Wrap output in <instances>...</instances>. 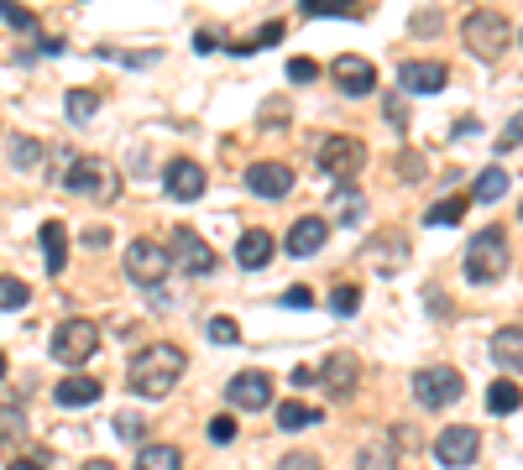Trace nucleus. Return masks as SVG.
I'll return each instance as SVG.
<instances>
[{"mask_svg": "<svg viewBox=\"0 0 523 470\" xmlns=\"http://www.w3.org/2000/svg\"><path fill=\"white\" fill-rule=\"evenodd\" d=\"M330 79L340 94H351V100H361V94H372L377 89V63H367L361 53H340L330 63Z\"/></svg>", "mask_w": 523, "mask_h": 470, "instance_id": "9b49d317", "label": "nucleus"}, {"mask_svg": "<svg viewBox=\"0 0 523 470\" xmlns=\"http://www.w3.org/2000/svg\"><path fill=\"white\" fill-rule=\"evenodd\" d=\"M388 121H393L398 131L408 126V110H403V100H398V94H388Z\"/></svg>", "mask_w": 523, "mask_h": 470, "instance_id": "a18cd8bd", "label": "nucleus"}, {"mask_svg": "<svg viewBox=\"0 0 523 470\" xmlns=\"http://www.w3.org/2000/svg\"><path fill=\"white\" fill-rule=\"evenodd\" d=\"M53 361L58 366H84L89 356L100 350V329L89 324V319H63L58 329H53Z\"/></svg>", "mask_w": 523, "mask_h": 470, "instance_id": "39448f33", "label": "nucleus"}, {"mask_svg": "<svg viewBox=\"0 0 523 470\" xmlns=\"http://www.w3.org/2000/svg\"><path fill=\"white\" fill-rule=\"evenodd\" d=\"M518 403H523L518 382H492V387H487V408H492V413H518Z\"/></svg>", "mask_w": 523, "mask_h": 470, "instance_id": "bb28decb", "label": "nucleus"}, {"mask_svg": "<svg viewBox=\"0 0 523 470\" xmlns=\"http://www.w3.org/2000/svg\"><path fill=\"white\" fill-rule=\"evenodd\" d=\"M445 84H450V68L435 63V58H408L398 68V89L403 94H440Z\"/></svg>", "mask_w": 523, "mask_h": 470, "instance_id": "ddd939ff", "label": "nucleus"}, {"mask_svg": "<svg viewBox=\"0 0 523 470\" xmlns=\"http://www.w3.org/2000/svg\"><path fill=\"white\" fill-rule=\"evenodd\" d=\"M503 272H508V235L497 225L476 230L471 246H466V277L471 282H497Z\"/></svg>", "mask_w": 523, "mask_h": 470, "instance_id": "7ed1b4c3", "label": "nucleus"}, {"mask_svg": "<svg viewBox=\"0 0 523 470\" xmlns=\"http://www.w3.org/2000/svg\"><path fill=\"white\" fill-rule=\"evenodd\" d=\"M325 235H330V220H320V215H304V220H293V225H288L283 246H288V256H314V251L325 246Z\"/></svg>", "mask_w": 523, "mask_h": 470, "instance_id": "f3484780", "label": "nucleus"}, {"mask_svg": "<svg viewBox=\"0 0 523 470\" xmlns=\"http://www.w3.org/2000/svg\"><path fill=\"white\" fill-rule=\"evenodd\" d=\"M476 450H482V434L466 429V423H450V429L435 439V460H440V465H450V470L471 465V460H476Z\"/></svg>", "mask_w": 523, "mask_h": 470, "instance_id": "f8f14e48", "label": "nucleus"}, {"mask_svg": "<svg viewBox=\"0 0 523 470\" xmlns=\"http://www.w3.org/2000/svg\"><path fill=\"white\" fill-rule=\"evenodd\" d=\"M79 470H116V465H110V460H84Z\"/></svg>", "mask_w": 523, "mask_h": 470, "instance_id": "8fccbe9b", "label": "nucleus"}, {"mask_svg": "<svg viewBox=\"0 0 523 470\" xmlns=\"http://www.w3.org/2000/svg\"><path fill=\"white\" fill-rule=\"evenodd\" d=\"M466 204H471L466 194H461V199H440V204H435V209H429V215H424V220H429V225H461V215H466Z\"/></svg>", "mask_w": 523, "mask_h": 470, "instance_id": "c756f323", "label": "nucleus"}, {"mask_svg": "<svg viewBox=\"0 0 523 470\" xmlns=\"http://www.w3.org/2000/svg\"><path fill=\"white\" fill-rule=\"evenodd\" d=\"M225 397H231V408H241V413H262V408H272V376L267 371H236L231 382H225Z\"/></svg>", "mask_w": 523, "mask_h": 470, "instance_id": "9d476101", "label": "nucleus"}, {"mask_svg": "<svg viewBox=\"0 0 523 470\" xmlns=\"http://www.w3.org/2000/svg\"><path fill=\"white\" fill-rule=\"evenodd\" d=\"M518 37H523V32H518Z\"/></svg>", "mask_w": 523, "mask_h": 470, "instance_id": "864d4df0", "label": "nucleus"}, {"mask_svg": "<svg viewBox=\"0 0 523 470\" xmlns=\"http://www.w3.org/2000/svg\"><path fill=\"white\" fill-rule=\"evenodd\" d=\"M325 413L314 408V403H299V397H288V403L278 408V429H288V434H299V429H314Z\"/></svg>", "mask_w": 523, "mask_h": 470, "instance_id": "b1692460", "label": "nucleus"}, {"mask_svg": "<svg viewBox=\"0 0 523 470\" xmlns=\"http://www.w3.org/2000/svg\"><path fill=\"white\" fill-rule=\"evenodd\" d=\"M184 366H189V356L178 345H147L142 356L131 361V371H126V387L136 392V397H168L173 392V382L184 376Z\"/></svg>", "mask_w": 523, "mask_h": 470, "instance_id": "f257e3e1", "label": "nucleus"}, {"mask_svg": "<svg viewBox=\"0 0 523 470\" xmlns=\"http://www.w3.org/2000/svg\"><path fill=\"white\" fill-rule=\"evenodd\" d=\"M204 434H210L215 444H231V439H236V418H231V413H220V418L204 423Z\"/></svg>", "mask_w": 523, "mask_h": 470, "instance_id": "e433bc0d", "label": "nucleus"}, {"mask_svg": "<svg viewBox=\"0 0 523 470\" xmlns=\"http://www.w3.org/2000/svg\"><path fill=\"white\" fill-rule=\"evenodd\" d=\"M361 215H367V199H361L351 183L335 188V220H340V225H361Z\"/></svg>", "mask_w": 523, "mask_h": 470, "instance_id": "a878e982", "label": "nucleus"}, {"mask_svg": "<svg viewBox=\"0 0 523 470\" xmlns=\"http://www.w3.org/2000/svg\"><path fill=\"white\" fill-rule=\"evenodd\" d=\"M100 382H95V376H68V382H58L53 387V397H58V408H89V403H100Z\"/></svg>", "mask_w": 523, "mask_h": 470, "instance_id": "6ab92c4d", "label": "nucleus"}, {"mask_svg": "<svg viewBox=\"0 0 523 470\" xmlns=\"http://www.w3.org/2000/svg\"><path fill=\"white\" fill-rule=\"evenodd\" d=\"M168 267H173V251L157 246V241H147V235L126 246V277L142 282V288H157V282L168 277Z\"/></svg>", "mask_w": 523, "mask_h": 470, "instance_id": "0eeeda50", "label": "nucleus"}, {"mask_svg": "<svg viewBox=\"0 0 523 470\" xmlns=\"http://www.w3.org/2000/svg\"><path fill=\"white\" fill-rule=\"evenodd\" d=\"M236 262H241L246 272H262V267L272 262V235H267V230H246L241 246H236Z\"/></svg>", "mask_w": 523, "mask_h": 470, "instance_id": "412c9836", "label": "nucleus"}, {"mask_svg": "<svg viewBox=\"0 0 523 470\" xmlns=\"http://www.w3.org/2000/svg\"><path fill=\"white\" fill-rule=\"evenodd\" d=\"M518 141H523V110L513 115V121L503 126V136H497V152H513L518 147Z\"/></svg>", "mask_w": 523, "mask_h": 470, "instance_id": "58836bf2", "label": "nucleus"}, {"mask_svg": "<svg viewBox=\"0 0 523 470\" xmlns=\"http://www.w3.org/2000/svg\"><path fill=\"white\" fill-rule=\"evenodd\" d=\"M204 335H210L215 345H236V340H241V324H236L231 314H215L210 324H204Z\"/></svg>", "mask_w": 523, "mask_h": 470, "instance_id": "2f4dec72", "label": "nucleus"}, {"mask_svg": "<svg viewBox=\"0 0 523 470\" xmlns=\"http://www.w3.org/2000/svg\"><path fill=\"white\" fill-rule=\"evenodd\" d=\"M330 309H335L340 319H351V314L361 309V288H356V282H340V288L330 293Z\"/></svg>", "mask_w": 523, "mask_h": 470, "instance_id": "7c9ffc66", "label": "nucleus"}, {"mask_svg": "<svg viewBox=\"0 0 523 470\" xmlns=\"http://www.w3.org/2000/svg\"><path fill=\"white\" fill-rule=\"evenodd\" d=\"M136 470H184V450L178 444H142Z\"/></svg>", "mask_w": 523, "mask_h": 470, "instance_id": "393cba45", "label": "nucleus"}, {"mask_svg": "<svg viewBox=\"0 0 523 470\" xmlns=\"http://www.w3.org/2000/svg\"><path fill=\"white\" fill-rule=\"evenodd\" d=\"M116 434L136 444V439H142V434H147V418H136V413H116Z\"/></svg>", "mask_w": 523, "mask_h": 470, "instance_id": "4c0bfd02", "label": "nucleus"}, {"mask_svg": "<svg viewBox=\"0 0 523 470\" xmlns=\"http://www.w3.org/2000/svg\"><path fill=\"white\" fill-rule=\"evenodd\" d=\"M37 241H42V262H48V272L58 277V272L68 267V235H63V225H58V220H48Z\"/></svg>", "mask_w": 523, "mask_h": 470, "instance_id": "5701e85b", "label": "nucleus"}, {"mask_svg": "<svg viewBox=\"0 0 523 470\" xmlns=\"http://www.w3.org/2000/svg\"><path fill=\"white\" fill-rule=\"evenodd\" d=\"M11 157H16V168H32V162L42 157V147H37V141H16Z\"/></svg>", "mask_w": 523, "mask_h": 470, "instance_id": "a19ab883", "label": "nucleus"}, {"mask_svg": "<svg viewBox=\"0 0 523 470\" xmlns=\"http://www.w3.org/2000/svg\"><path fill=\"white\" fill-rule=\"evenodd\" d=\"M471 131H482V121H476V115H466V121H456V136H471Z\"/></svg>", "mask_w": 523, "mask_h": 470, "instance_id": "de8ad7c7", "label": "nucleus"}, {"mask_svg": "<svg viewBox=\"0 0 523 470\" xmlns=\"http://www.w3.org/2000/svg\"><path fill=\"white\" fill-rule=\"evenodd\" d=\"M194 42H199V53H215V47H220V27H204Z\"/></svg>", "mask_w": 523, "mask_h": 470, "instance_id": "49530a36", "label": "nucleus"}, {"mask_svg": "<svg viewBox=\"0 0 523 470\" xmlns=\"http://www.w3.org/2000/svg\"><path fill=\"white\" fill-rule=\"evenodd\" d=\"M503 194H508V173L503 168H492V173L476 178V199H482V204H497Z\"/></svg>", "mask_w": 523, "mask_h": 470, "instance_id": "c85d7f7f", "label": "nucleus"}, {"mask_svg": "<svg viewBox=\"0 0 523 470\" xmlns=\"http://www.w3.org/2000/svg\"><path fill=\"white\" fill-rule=\"evenodd\" d=\"M288 79L293 84H314V79H320V63H314V58H288Z\"/></svg>", "mask_w": 523, "mask_h": 470, "instance_id": "c9c22d12", "label": "nucleus"}, {"mask_svg": "<svg viewBox=\"0 0 523 470\" xmlns=\"http://www.w3.org/2000/svg\"><path fill=\"white\" fill-rule=\"evenodd\" d=\"M168 251H173V267H178V272H189V277L215 272V251H210V241H204L199 230H189V225H178V230H173Z\"/></svg>", "mask_w": 523, "mask_h": 470, "instance_id": "1a4fd4ad", "label": "nucleus"}, {"mask_svg": "<svg viewBox=\"0 0 523 470\" xmlns=\"http://www.w3.org/2000/svg\"><path fill=\"white\" fill-rule=\"evenodd\" d=\"M63 188H68V194H79V199L110 204L121 194V173L110 168L105 157H74V162H68V173H63Z\"/></svg>", "mask_w": 523, "mask_h": 470, "instance_id": "f03ea898", "label": "nucleus"}, {"mask_svg": "<svg viewBox=\"0 0 523 470\" xmlns=\"http://www.w3.org/2000/svg\"><path fill=\"white\" fill-rule=\"evenodd\" d=\"M309 16H361L356 6H330V0H304Z\"/></svg>", "mask_w": 523, "mask_h": 470, "instance_id": "ea45409f", "label": "nucleus"}, {"mask_svg": "<svg viewBox=\"0 0 523 470\" xmlns=\"http://www.w3.org/2000/svg\"><path fill=\"white\" fill-rule=\"evenodd\" d=\"M361 256H367L372 267H382V272H398L408 262V235L403 230H382L377 241H367V251H361Z\"/></svg>", "mask_w": 523, "mask_h": 470, "instance_id": "a211bd4d", "label": "nucleus"}, {"mask_svg": "<svg viewBox=\"0 0 523 470\" xmlns=\"http://www.w3.org/2000/svg\"><path fill=\"white\" fill-rule=\"evenodd\" d=\"M314 157H320V173H330L340 188H346L361 168H367V147H361L356 136H325Z\"/></svg>", "mask_w": 523, "mask_h": 470, "instance_id": "423d86ee", "label": "nucleus"}, {"mask_svg": "<svg viewBox=\"0 0 523 470\" xmlns=\"http://www.w3.org/2000/svg\"><path fill=\"white\" fill-rule=\"evenodd\" d=\"M518 215H523V209H518Z\"/></svg>", "mask_w": 523, "mask_h": 470, "instance_id": "603ef678", "label": "nucleus"}, {"mask_svg": "<svg viewBox=\"0 0 523 470\" xmlns=\"http://www.w3.org/2000/svg\"><path fill=\"white\" fill-rule=\"evenodd\" d=\"M492 361L503 371H523V329L518 324H508V329H497V335H492Z\"/></svg>", "mask_w": 523, "mask_h": 470, "instance_id": "aec40b11", "label": "nucleus"}, {"mask_svg": "<svg viewBox=\"0 0 523 470\" xmlns=\"http://www.w3.org/2000/svg\"><path fill=\"white\" fill-rule=\"evenodd\" d=\"M95 110H100V94L95 89H68V121H74V126H84Z\"/></svg>", "mask_w": 523, "mask_h": 470, "instance_id": "cd10ccee", "label": "nucleus"}, {"mask_svg": "<svg viewBox=\"0 0 523 470\" xmlns=\"http://www.w3.org/2000/svg\"><path fill=\"white\" fill-rule=\"evenodd\" d=\"M356 470H398V444H393V434H382V439H372V444H361Z\"/></svg>", "mask_w": 523, "mask_h": 470, "instance_id": "4be33fe9", "label": "nucleus"}, {"mask_svg": "<svg viewBox=\"0 0 523 470\" xmlns=\"http://www.w3.org/2000/svg\"><path fill=\"white\" fill-rule=\"evenodd\" d=\"M32 293H27V282L21 277H0V309H21Z\"/></svg>", "mask_w": 523, "mask_h": 470, "instance_id": "473e14b6", "label": "nucleus"}, {"mask_svg": "<svg viewBox=\"0 0 523 470\" xmlns=\"http://www.w3.org/2000/svg\"><path fill=\"white\" fill-rule=\"evenodd\" d=\"M163 188H168V199H178V204H194V199L204 194V168H199L194 157H178V162H168Z\"/></svg>", "mask_w": 523, "mask_h": 470, "instance_id": "4468645a", "label": "nucleus"}, {"mask_svg": "<svg viewBox=\"0 0 523 470\" xmlns=\"http://www.w3.org/2000/svg\"><path fill=\"white\" fill-rule=\"evenodd\" d=\"M6 470H48L42 460H16V465H6Z\"/></svg>", "mask_w": 523, "mask_h": 470, "instance_id": "09e8293b", "label": "nucleus"}, {"mask_svg": "<svg viewBox=\"0 0 523 470\" xmlns=\"http://www.w3.org/2000/svg\"><path fill=\"white\" fill-rule=\"evenodd\" d=\"M398 168H403V178H408V183H414V178H424V157L403 152V157H398Z\"/></svg>", "mask_w": 523, "mask_h": 470, "instance_id": "37998d69", "label": "nucleus"}, {"mask_svg": "<svg viewBox=\"0 0 523 470\" xmlns=\"http://www.w3.org/2000/svg\"><path fill=\"white\" fill-rule=\"evenodd\" d=\"M283 303H288V309H309L314 293H309V288H288V293H283Z\"/></svg>", "mask_w": 523, "mask_h": 470, "instance_id": "c03bdc74", "label": "nucleus"}, {"mask_svg": "<svg viewBox=\"0 0 523 470\" xmlns=\"http://www.w3.org/2000/svg\"><path fill=\"white\" fill-rule=\"evenodd\" d=\"M461 37H466V47H471L476 58H497V53L513 42V21H508L503 11L482 6V11H471V16L461 21Z\"/></svg>", "mask_w": 523, "mask_h": 470, "instance_id": "20e7f679", "label": "nucleus"}, {"mask_svg": "<svg viewBox=\"0 0 523 470\" xmlns=\"http://www.w3.org/2000/svg\"><path fill=\"white\" fill-rule=\"evenodd\" d=\"M0 16H6L16 32H32V27H37V16H32L27 6H11V0H0Z\"/></svg>", "mask_w": 523, "mask_h": 470, "instance_id": "f704fd0d", "label": "nucleus"}, {"mask_svg": "<svg viewBox=\"0 0 523 470\" xmlns=\"http://www.w3.org/2000/svg\"><path fill=\"white\" fill-rule=\"evenodd\" d=\"M314 376L330 387V397H351V392H356V376H361V361L351 356V350H335V356H330L320 371H314Z\"/></svg>", "mask_w": 523, "mask_h": 470, "instance_id": "dca6fc26", "label": "nucleus"}, {"mask_svg": "<svg viewBox=\"0 0 523 470\" xmlns=\"http://www.w3.org/2000/svg\"><path fill=\"white\" fill-rule=\"evenodd\" d=\"M0 376H6V356H0Z\"/></svg>", "mask_w": 523, "mask_h": 470, "instance_id": "3c124183", "label": "nucleus"}, {"mask_svg": "<svg viewBox=\"0 0 523 470\" xmlns=\"http://www.w3.org/2000/svg\"><path fill=\"white\" fill-rule=\"evenodd\" d=\"M246 188L262 199H283L293 188V168L288 162H252V168H246Z\"/></svg>", "mask_w": 523, "mask_h": 470, "instance_id": "2eb2a0df", "label": "nucleus"}, {"mask_svg": "<svg viewBox=\"0 0 523 470\" xmlns=\"http://www.w3.org/2000/svg\"><path fill=\"white\" fill-rule=\"evenodd\" d=\"M278 470H325V465L314 460V455H283V460H278Z\"/></svg>", "mask_w": 523, "mask_h": 470, "instance_id": "79ce46f5", "label": "nucleus"}, {"mask_svg": "<svg viewBox=\"0 0 523 470\" xmlns=\"http://www.w3.org/2000/svg\"><path fill=\"white\" fill-rule=\"evenodd\" d=\"M461 392H466V382H461V371H456V366H424V371L414 376V397H419V408H450Z\"/></svg>", "mask_w": 523, "mask_h": 470, "instance_id": "6e6552de", "label": "nucleus"}, {"mask_svg": "<svg viewBox=\"0 0 523 470\" xmlns=\"http://www.w3.org/2000/svg\"><path fill=\"white\" fill-rule=\"evenodd\" d=\"M21 434H27V423H21V408H0V444H16Z\"/></svg>", "mask_w": 523, "mask_h": 470, "instance_id": "72a5a7b5", "label": "nucleus"}]
</instances>
